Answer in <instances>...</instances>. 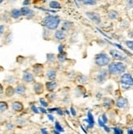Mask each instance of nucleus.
<instances>
[{
  "label": "nucleus",
  "instance_id": "f257e3e1",
  "mask_svg": "<svg viewBox=\"0 0 133 134\" xmlns=\"http://www.w3.org/2000/svg\"><path fill=\"white\" fill-rule=\"evenodd\" d=\"M127 70V65L123 64L122 62H111L108 66V72L109 74L113 75V76H119L122 75L125 73Z\"/></svg>",
  "mask_w": 133,
  "mask_h": 134
},
{
  "label": "nucleus",
  "instance_id": "f03ea898",
  "mask_svg": "<svg viewBox=\"0 0 133 134\" xmlns=\"http://www.w3.org/2000/svg\"><path fill=\"white\" fill-rule=\"evenodd\" d=\"M60 24V19L58 15H49L43 19V25L50 30H55L57 29Z\"/></svg>",
  "mask_w": 133,
  "mask_h": 134
},
{
  "label": "nucleus",
  "instance_id": "7ed1b4c3",
  "mask_svg": "<svg viewBox=\"0 0 133 134\" xmlns=\"http://www.w3.org/2000/svg\"><path fill=\"white\" fill-rule=\"evenodd\" d=\"M94 62H95V64L96 66L103 68L105 66H109V64L111 63V58L109 57L108 54L105 52H100L96 54Z\"/></svg>",
  "mask_w": 133,
  "mask_h": 134
},
{
  "label": "nucleus",
  "instance_id": "20e7f679",
  "mask_svg": "<svg viewBox=\"0 0 133 134\" xmlns=\"http://www.w3.org/2000/svg\"><path fill=\"white\" fill-rule=\"evenodd\" d=\"M119 81L122 85L127 86V87H133V76L130 73H126L122 74L120 76Z\"/></svg>",
  "mask_w": 133,
  "mask_h": 134
},
{
  "label": "nucleus",
  "instance_id": "39448f33",
  "mask_svg": "<svg viewBox=\"0 0 133 134\" xmlns=\"http://www.w3.org/2000/svg\"><path fill=\"white\" fill-rule=\"evenodd\" d=\"M85 15L91 21H92L96 25H100L101 23V17L99 13L94 12H86Z\"/></svg>",
  "mask_w": 133,
  "mask_h": 134
},
{
  "label": "nucleus",
  "instance_id": "423d86ee",
  "mask_svg": "<svg viewBox=\"0 0 133 134\" xmlns=\"http://www.w3.org/2000/svg\"><path fill=\"white\" fill-rule=\"evenodd\" d=\"M109 54H110L111 57L114 59L119 61V62L124 61L127 59V57L125 56L121 51H119V50H116V49H112V50L109 51Z\"/></svg>",
  "mask_w": 133,
  "mask_h": 134
},
{
  "label": "nucleus",
  "instance_id": "0eeeda50",
  "mask_svg": "<svg viewBox=\"0 0 133 134\" xmlns=\"http://www.w3.org/2000/svg\"><path fill=\"white\" fill-rule=\"evenodd\" d=\"M108 75H109V72H108L107 70H105V69L100 70V72L97 73L96 76V81L98 84H102V83H104L107 80Z\"/></svg>",
  "mask_w": 133,
  "mask_h": 134
},
{
  "label": "nucleus",
  "instance_id": "6e6552de",
  "mask_svg": "<svg viewBox=\"0 0 133 134\" xmlns=\"http://www.w3.org/2000/svg\"><path fill=\"white\" fill-rule=\"evenodd\" d=\"M115 106L119 109H125L128 107V100L124 97H119L115 102Z\"/></svg>",
  "mask_w": 133,
  "mask_h": 134
},
{
  "label": "nucleus",
  "instance_id": "1a4fd4ad",
  "mask_svg": "<svg viewBox=\"0 0 133 134\" xmlns=\"http://www.w3.org/2000/svg\"><path fill=\"white\" fill-rule=\"evenodd\" d=\"M57 70L55 68H50L47 70L46 76H47V78H48L50 81H54L55 79L57 78Z\"/></svg>",
  "mask_w": 133,
  "mask_h": 134
},
{
  "label": "nucleus",
  "instance_id": "9d476101",
  "mask_svg": "<svg viewBox=\"0 0 133 134\" xmlns=\"http://www.w3.org/2000/svg\"><path fill=\"white\" fill-rule=\"evenodd\" d=\"M21 12L22 15H25V16H26L29 19H31L34 16V12L33 10H31L30 8H29L28 7H23L21 9Z\"/></svg>",
  "mask_w": 133,
  "mask_h": 134
},
{
  "label": "nucleus",
  "instance_id": "9b49d317",
  "mask_svg": "<svg viewBox=\"0 0 133 134\" xmlns=\"http://www.w3.org/2000/svg\"><path fill=\"white\" fill-rule=\"evenodd\" d=\"M87 115H88V119H86L85 121L88 123V129H92L94 127V125H95V120H94L93 115L90 111H88Z\"/></svg>",
  "mask_w": 133,
  "mask_h": 134
},
{
  "label": "nucleus",
  "instance_id": "f8f14e48",
  "mask_svg": "<svg viewBox=\"0 0 133 134\" xmlns=\"http://www.w3.org/2000/svg\"><path fill=\"white\" fill-rule=\"evenodd\" d=\"M74 26V24L70 21H68V20H65L62 23V25H61V30L63 31V32H69L70 30L72 29Z\"/></svg>",
  "mask_w": 133,
  "mask_h": 134
},
{
  "label": "nucleus",
  "instance_id": "ddd939ff",
  "mask_svg": "<svg viewBox=\"0 0 133 134\" xmlns=\"http://www.w3.org/2000/svg\"><path fill=\"white\" fill-rule=\"evenodd\" d=\"M12 108L14 111H17V112H21L23 111V109H24V106H23L22 102H18V101H16V102H13L12 104Z\"/></svg>",
  "mask_w": 133,
  "mask_h": 134
},
{
  "label": "nucleus",
  "instance_id": "4468645a",
  "mask_svg": "<svg viewBox=\"0 0 133 134\" xmlns=\"http://www.w3.org/2000/svg\"><path fill=\"white\" fill-rule=\"evenodd\" d=\"M22 80L26 83H31L34 81V77L32 73H30L29 72H25L22 76Z\"/></svg>",
  "mask_w": 133,
  "mask_h": 134
},
{
  "label": "nucleus",
  "instance_id": "2eb2a0df",
  "mask_svg": "<svg viewBox=\"0 0 133 134\" xmlns=\"http://www.w3.org/2000/svg\"><path fill=\"white\" fill-rule=\"evenodd\" d=\"M58 87V84L57 81H48L46 83V88L49 92H53Z\"/></svg>",
  "mask_w": 133,
  "mask_h": 134
},
{
  "label": "nucleus",
  "instance_id": "dca6fc26",
  "mask_svg": "<svg viewBox=\"0 0 133 134\" xmlns=\"http://www.w3.org/2000/svg\"><path fill=\"white\" fill-rule=\"evenodd\" d=\"M33 89H34V91L36 94H41L44 91V86L41 83H35L34 85Z\"/></svg>",
  "mask_w": 133,
  "mask_h": 134
},
{
  "label": "nucleus",
  "instance_id": "f3484780",
  "mask_svg": "<svg viewBox=\"0 0 133 134\" xmlns=\"http://www.w3.org/2000/svg\"><path fill=\"white\" fill-rule=\"evenodd\" d=\"M54 37L56 38L57 41H63L66 37V34L63 32L62 30H57L54 34Z\"/></svg>",
  "mask_w": 133,
  "mask_h": 134
},
{
  "label": "nucleus",
  "instance_id": "a211bd4d",
  "mask_svg": "<svg viewBox=\"0 0 133 134\" xmlns=\"http://www.w3.org/2000/svg\"><path fill=\"white\" fill-rule=\"evenodd\" d=\"M25 91H26V88L24 85H18L17 87L15 89V92L20 94V95H23V94L25 93Z\"/></svg>",
  "mask_w": 133,
  "mask_h": 134
},
{
  "label": "nucleus",
  "instance_id": "6ab92c4d",
  "mask_svg": "<svg viewBox=\"0 0 133 134\" xmlns=\"http://www.w3.org/2000/svg\"><path fill=\"white\" fill-rule=\"evenodd\" d=\"M114 104V102L113 99L109 98H105L103 99V106L106 108H110L111 107H113Z\"/></svg>",
  "mask_w": 133,
  "mask_h": 134
},
{
  "label": "nucleus",
  "instance_id": "aec40b11",
  "mask_svg": "<svg viewBox=\"0 0 133 134\" xmlns=\"http://www.w3.org/2000/svg\"><path fill=\"white\" fill-rule=\"evenodd\" d=\"M119 16V12L115 10H109L108 12V17L110 20H117Z\"/></svg>",
  "mask_w": 133,
  "mask_h": 134
},
{
  "label": "nucleus",
  "instance_id": "412c9836",
  "mask_svg": "<svg viewBox=\"0 0 133 134\" xmlns=\"http://www.w3.org/2000/svg\"><path fill=\"white\" fill-rule=\"evenodd\" d=\"M21 15H22L21 12L19 9H16L15 8V9H12L11 11V16L13 19H18V18H20L21 16Z\"/></svg>",
  "mask_w": 133,
  "mask_h": 134
},
{
  "label": "nucleus",
  "instance_id": "4be33fe9",
  "mask_svg": "<svg viewBox=\"0 0 133 134\" xmlns=\"http://www.w3.org/2000/svg\"><path fill=\"white\" fill-rule=\"evenodd\" d=\"M57 59L59 62L60 63H65L66 60H67V54L64 51V52H62V53H59L58 54V55L57 56Z\"/></svg>",
  "mask_w": 133,
  "mask_h": 134
},
{
  "label": "nucleus",
  "instance_id": "5701e85b",
  "mask_svg": "<svg viewBox=\"0 0 133 134\" xmlns=\"http://www.w3.org/2000/svg\"><path fill=\"white\" fill-rule=\"evenodd\" d=\"M15 93V89L12 87V86H7V90H5V94L7 97H12Z\"/></svg>",
  "mask_w": 133,
  "mask_h": 134
},
{
  "label": "nucleus",
  "instance_id": "b1692460",
  "mask_svg": "<svg viewBox=\"0 0 133 134\" xmlns=\"http://www.w3.org/2000/svg\"><path fill=\"white\" fill-rule=\"evenodd\" d=\"M49 7H51L52 9H60L61 8V5L57 1H51L49 3Z\"/></svg>",
  "mask_w": 133,
  "mask_h": 134
},
{
  "label": "nucleus",
  "instance_id": "393cba45",
  "mask_svg": "<svg viewBox=\"0 0 133 134\" xmlns=\"http://www.w3.org/2000/svg\"><path fill=\"white\" fill-rule=\"evenodd\" d=\"M33 69H34V72L35 73V75H39L43 72V66L39 64H36L35 66H34Z\"/></svg>",
  "mask_w": 133,
  "mask_h": 134
},
{
  "label": "nucleus",
  "instance_id": "a878e982",
  "mask_svg": "<svg viewBox=\"0 0 133 134\" xmlns=\"http://www.w3.org/2000/svg\"><path fill=\"white\" fill-rule=\"evenodd\" d=\"M8 109V105L6 102H0V112H4Z\"/></svg>",
  "mask_w": 133,
  "mask_h": 134
},
{
  "label": "nucleus",
  "instance_id": "bb28decb",
  "mask_svg": "<svg viewBox=\"0 0 133 134\" xmlns=\"http://www.w3.org/2000/svg\"><path fill=\"white\" fill-rule=\"evenodd\" d=\"M55 129H56L57 131H58V132H65L64 128L62 127V126L60 125V124L58 121L55 122Z\"/></svg>",
  "mask_w": 133,
  "mask_h": 134
},
{
  "label": "nucleus",
  "instance_id": "cd10ccee",
  "mask_svg": "<svg viewBox=\"0 0 133 134\" xmlns=\"http://www.w3.org/2000/svg\"><path fill=\"white\" fill-rule=\"evenodd\" d=\"M82 3L86 6H95L96 5L97 2L95 0H88V1H82Z\"/></svg>",
  "mask_w": 133,
  "mask_h": 134
},
{
  "label": "nucleus",
  "instance_id": "c85d7f7f",
  "mask_svg": "<svg viewBox=\"0 0 133 134\" xmlns=\"http://www.w3.org/2000/svg\"><path fill=\"white\" fill-rule=\"evenodd\" d=\"M56 55L54 54H47V60L49 63H53L55 60H56Z\"/></svg>",
  "mask_w": 133,
  "mask_h": 134
},
{
  "label": "nucleus",
  "instance_id": "c756f323",
  "mask_svg": "<svg viewBox=\"0 0 133 134\" xmlns=\"http://www.w3.org/2000/svg\"><path fill=\"white\" fill-rule=\"evenodd\" d=\"M112 129L114 131V134H123V130L119 127H114Z\"/></svg>",
  "mask_w": 133,
  "mask_h": 134
},
{
  "label": "nucleus",
  "instance_id": "7c9ffc66",
  "mask_svg": "<svg viewBox=\"0 0 133 134\" xmlns=\"http://www.w3.org/2000/svg\"><path fill=\"white\" fill-rule=\"evenodd\" d=\"M125 45L127 46V47L128 49H130L131 51H133V41L127 40V41L125 42Z\"/></svg>",
  "mask_w": 133,
  "mask_h": 134
},
{
  "label": "nucleus",
  "instance_id": "2f4dec72",
  "mask_svg": "<svg viewBox=\"0 0 133 134\" xmlns=\"http://www.w3.org/2000/svg\"><path fill=\"white\" fill-rule=\"evenodd\" d=\"M14 128H15V125H14L13 123L8 122V123H7V124H6V129H7V130H12Z\"/></svg>",
  "mask_w": 133,
  "mask_h": 134
},
{
  "label": "nucleus",
  "instance_id": "473e14b6",
  "mask_svg": "<svg viewBox=\"0 0 133 134\" xmlns=\"http://www.w3.org/2000/svg\"><path fill=\"white\" fill-rule=\"evenodd\" d=\"M25 123H26V120L24 119V118H19V119L17 120V124L24 125V124H25Z\"/></svg>",
  "mask_w": 133,
  "mask_h": 134
},
{
  "label": "nucleus",
  "instance_id": "72a5a7b5",
  "mask_svg": "<svg viewBox=\"0 0 133 134\" xmlns=\"http://www.w3.org/2000/svg\"><path fill=\"white\" fill-rule=\"evenodd\" d=\"M78 80H79V82L80 83V84H83L84 82H86L87 81V77H86L85 76H81L80 77H79V79H78Z\"/></svg>",
  "mask_w": 133,
  "mask_h": 134
},
{
  "label": "nucleus",
  "instance_id": "f704fd0d",
  "mask_svg": "<svg viewBox=\"0 0 133 134\" xmlns=\"http://www.w3.org/2000/svg\"><path fill=\"white\" fill-rule=\"evenodd\" d=\"M39 101H40V103H41V105H42L43 107H48V102H46L43 98H40Z\"/></svg>",
  "mask_w": 133,
  "mask_h": 134
},
{
  "label": "nucleus",
  "instance_id": "c9c22d12",
  "mask_svg": "<svg viewBox=\"0 0 133 134\" xmlns=\"http://www.w3.org/2000/svg\"><path fill=\"white\" fill-rule=\"evenodd\" d=\"M126 7L127 9H131V8H133V1H127L126 2Z\"/></svg>",
  "mask_w": 133,
  "mask_h": 134
},
{
  "label": "nucleus",
  "instance_id": "e433bc0d",
  "mask_svg": "<svg viewBox=\"0 0 133 134\" xmlns=\"http://www.w3.org/2000/svg\"><path fill=\"white\" fill-rule=\"evenodd\" d=\"M70 114H71L73 116H76L77 115V111H76V109L74 107H70Z\"/></svg>",
  "mask_w": 133,
  "mask_h": 134
},
{
  "label": "nucleus",
  "instance_id": "4c0bfd02",
  "mask_svg": "<svg viewBox=\"0 0 133 134\" xmlns=\"http://www.w3.org/2000/svg\"><path fill=\"white\" fill-rule=\"evenodd\" d=\"M98 124H99L100 127H101V128H104L105 126V124L102 121V120H101L100 117L98 118Z\"/></svg>",
  "mask_w": 133,
  "mask_h": 134
},
{
  "label": "nucleus",
  "instance_id": "58836bf2",
  "mask_svg": "<svg viewBox=\"0 0 133 134\" xmlns=\"http://www.w3.org/2000/svg\"><path fill=\"white\" fill-rule=\"evenodd\" d=\"M48 98H49V99H51V100H55V99H57V96L55 93H52L48 94Z\"/></svg>",
  "mask_w": 133,
  "mask_h": 134
},
{
  "label": "nucleus",
  "instance_id": "ea45409f",
  "mask_svg": "<svg viewBox=\"0 0 133 134\" xmlns=\"http://www.w3.org/2000/svg\"><path fill=\"white\" fill-rule=\"evenodd\" d=\"M101 120H102V121L106 124H107V122H108V118H107V116H106V115L104 113L102 115H101Z\"/></svg>",
  "mask_w": 133,
  "mask_h": 134
},
{
  "label": "nucleus",
  "instance_id": "a19ab883",
  "mask_svg": "<svg viewBox=\"0 0 133 134\" xmlns=\"http://www.w3.org/2000/svg\"><path fill=\"white\" fill-rule=\"evenodd\" d=\"M31 110H32L33 112H34L35 114H38V113H39V111H38V108L36 107L34 105H33L32 107H31Z\"/></svg>",
  "mask_w": 133,
  "mask_h": 134
},
{
  "label": "nucleus",
  "instance_id": "79ce46f5",
  "mask_svg": "<svg viewBox=\"0 0 133 134\" xmlns=\"http://www.w3.org/2000/svg\"><path fill=\"white\" fill-rule=\"evenodd\" d=\"M57 113L59 115H63L64 114H65V112H64V111L63 110H61L60 108H57Z\"/></svg>",
  "mask_w": 133,
  "mask_h": 134
},
{
  "label": "nucleus",
  "instance_id": "37998d69",
  "mask_svg": "<svg viewBox=\"0 0 133 134\" xmlns=\"http://www.w3.org/2000/svg\"><path fill=\"white\" fill-rule=\"evenodd\" d=\"M58 51L59 53H62V52H64V46L60 44L59 46H58Z\"/></svg>",
  "mask_w": 133,
  "mask_h": 134
},
{
  "label": "nucleus",
  "instance_id": "c03bdc74",
  "mask_svg": "<svg viewBox=\"0 0 133 134\" xmlns=\"http://www.w3.org/2000/svg\"><path fill=\"white\" fill-rule=\"evenodd\" d=\"M38 110L42 112V113H43V114H46L47 112H48V111H47L46 109H44V107H39L38 108Z\"/></svg>",
  "mask_w": 133,
  "mask_h": 134
},
{
  "label": "nucleus",
  "instance_id": "a18cd8bd",
  "mask_svg": "<svg viewBox=\"0 0 133 134\" xmlns=\"http://www.w3.org/2000/svg\"><path fill=\"white\" fill-rule=\"evenodd\" d=\"M4 32V26L2 25H0V36H1Z\"/></svg>",
  "mask_w": 133,
  "mask_h": 134
},
{
  "label": "nucleus",
  "instance_id": "49530a36",
  "mask_svg": "<svg viewBox=\"0 0 133 134\" xmlns=\"http://www.w3.org/2000/svg\"><path fill=\"white\" fill-rule=\"evenodd\" d=\"M41 132H42V134H49L47 129H41Z\"/></svg>",
  "mask_w": 133,
  "mask_h": 134
},
{
  "label": "nucleus",
  "instance_id": "de8ad7c7",
  "mask_svg": "<svg viewBox=\"0 0 133 134\" xmlns=\"http://www.w3.org/2000/svg\"><path fill=\"white\" fill-rule=\"evenodd\" d=\"M103 129H104V130H105L106 132H110V129H109V128L108 127V126H106V125L105 126V127H104Z\"/></svg>",
  "mask_w": 133,
  "mask_h": 134
},
{
  "label": "nucleus",
  "instance_id": "09e8293b",
  "mask_svg": "<svg viewBox=\"0 0 133 134\" xmlns=\"http://www.w3.org/2000/svg\"><path fill=\"white\" fill-rule=\"evenodd\" d=\"M48 119L51 120V121H54V117H53V115H48Z\"/></svg>",
  "mask_w": 133,
  "mask_h": 134
},
{
  "label": "nucleus",
  "instance_id": "8fccbe9b",
  "mask_svg": "<svg viewBox=\"0 0 133 134\" xmlns=\"http://www.w3.org/2000/svg\"><path fill=\"white\" fill-rule=\"evenodd\" d=\"M127 134H133V129L130 128L127 129Z\"/></svg>",
  "mask_w": 133,
  "mask_h": 134
},
{
  "label": "nucleus",
  "instance_id": "3c124183",
  "mask_svg": "<svg viewBox=\"0 0 133 134\" xmlns=\"http://www.w3.org/2000/svg\"><path fill=\"white\" fill-rule=\"evenodd\" d=\"M3 92V86L0 84V93H2Z\"/></svg>",
  "mask_w": 133,
  "mask_h": 134
},
{
  "label": "nucleus",
  "instance_id": "603ef678",
  "mask_svg": "<svg viewBox=\"0 0 133 134\" xmlns=\"http://www.w3.org/2000/svg\"><path fill=\"white\" fill-rule=\"evenodd\" d=\"M29 3H30V2H29V1H24V2H23V5H24V6L29 5Z\"/></svg>",
  "mask_w": 133,
  "mask_h": 134
},
{
  "label": "nucleus",
  "instance_id": "864d4df0",
  "mask_svg": "<svg viewBox=\"0 0 133 134\" xmlns=\"http://www.w3.org/2000/svg\"><path fill=\"white\" fill-rule=\"evenodd\" d=\"M65 112L66 113V115H70V111H69V110L65 109Z\"/></svg>",
  "mask_w": 133,
  "mask_h": 134
},
{
  "label": "nucleus",
  "instance_id": "5fc2aeb1",
  "mask_svg": "<svg viewBox=\"0 0 133 134\" xmlns=\"http://www.w3.org/2000/svg\"><path fill=\"white\" fill-rule=\"evenodd\" d=\"M53 132H54V134H60V132H58V131H57L56 129H55V130L53 131Z\"/></svg>",
  "mask_w": 133,
  "mask_h": 134
},
{
  "label": "nucleus",
  "instance_id": "6e6d98bb",
  "mask_svg": "<svg viewBox=\"0 0 133 134\" xmlns=\"http://www.w3.org/2000/svg\"><path fill=\"white\" fill-rule=\"evenodd\" d=\"M81 129H82V130H83V132H84L85 133H88V132L85 130V129H84V128L83 127V126H81Z\"/></svg>",
  "mask_w": 133,
  "mask_h": 134
},
{
  "label": "nucleus",
  "instance_id": "4d7b16f0",
  "mask_svg": "<svg viewBox=\"0 0 133 134\" xmlns=\"http://www.w3.org/2000/svg\"><path fill=\"white\" fill-rule=\"evenodd\" d=\"M3 2V1H2V0H0V3H2Z\"/></svg>",
  "mask_w": 133,
  "mask_h": 134
},
{
  "label": "nucleus",
  "instance_id": "13d9d810",
  "mask_svg": "<svg viewBox=\"0 0 133 134\" xmlns=\"http://www.w3.org/2000/svg\"><path fill=\"white\" fill-rule=\"evenodd\" d=\"M132 15H133V10H132Z\"/></svg>",
  "mask_w": 133,
  "mask_h": 134
},
{
  "label": "nucleus",
  "instance_id": "bf43d9fd",
  "mask_svg": "<svg viewBox=\"0 0 133 134\" xmlns=\"http://www.w3.org/2000/svg\"><path fill=\"white\" fill-rule=\"evenodd\" d=\"M0 128H1V125H0Z\"/></svg>",
  "mask_w": 133,
  "mask_h": 134
},
{
  "label": "nucleus",
  "instance_id": "052dcab7",
  "mask_svg": "<svg viewBox=\"0 0 133 134\" xmlns=\"http://www.w3.org/2000/svg\"><path fill=\"white\" fill-rule=\"evenodd\" d=\"M0 134H2V133H1V132H0Z\"/></svg>",
  "mask_w": 133,
  "mask_h": 134
}]
</instances>
